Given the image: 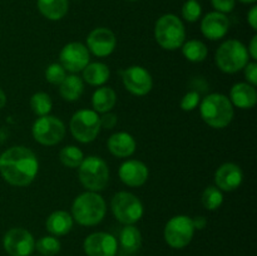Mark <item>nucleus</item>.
Here are the masks:
<instances>
[{
	"mask_svg": "<svg viewBox=\"0 0 257 256\" xmlns=\"http://www.w3.org/2000/svg\"><path fill=\"white\" fill-rule=\"evenodd\" d=\"M130 2H137V0H130Z\"/></svg>",
	"mask_w": 257,
	"mask_h": 256,
	"instance_id": "43",
	"label": "nucleus"
},
{
	"mask_svg": "<svg viewBox=\"0 0 257 256\" xmlns=\"http://www.w3.org/2000/svg\"><path fill=\"white\" fill-rule=\"evenodd\" d=\"M195 233L192 218L178 215L171 218L165 227V240L171 247L182 248L191 242Z\"/></svg>",
	"mask_w": 257,
	"mask_h": 256,
	"instance_id": "10",
	"label": "nucleus"
},
{
	"mask_svg": "<svg viewBox=\"0 0 257 256\" xmlns=\"http://www.w3.org/2000/svg\"><path fill=\"white\" fill-rule=\"evenodd\" d=\"M30 107H32L33 112L37 115H39V117L48 115L53 107L52 98H50L49 94L44 92L35 93L30 98Z\"/></svg>",
	"mask_w": 257,
	"mask_h": 256,
	"instance_id": "29",
	"label": "nucleus"
},
{
	"mask_svg": "<svg viewBox=\"0 0 257 256\" xmlns=\"http://www.w3.org/2000/svg\"><path fill=\"white\" fill-rule=\"evenodd\" d=\"M60 65L72 73L80 72L89 64V50L84 44L73 42L64 45L59 54Z\"/></svg>",
	"mask_w": 257,
	"mask_h": 256,
	"instance_id": "12",
	"label": "nucleus"
},
{
	"mask_svg": "<svg viewBox=\"0 0 257 256\" xmlns=\"http://www.w3.org/2000/svg\"><path fill=\"white\" fill-rule=\"evenodd\" d=\"M240 3H243V4H251V3H255L256 0H238Z\"/></svg>",
	"mask_w": 257,
	"mask_h": 256,
	"instance_id": "42",
	"label": "nucleus"
},
{
	"mask_svg": "<svg viewBox=\"0 0 257 256\" xmlns=\"http://www.w3.org/2000/svg\"><path fill=\"white\" fill-rule=\"evenodd\" d=\"M70 132L78 142H93L100 132L98 113L92 109H80L75 112L70 119Z\"/></svg>",
	"mask_w": 257,
	"mask_h": 256,
	"instance_id": "7",
	"label": "nucleus"
},
{
	"mask_svg": "<svg viewBox=\"0 0 257 256\" xmlns=\"http://www.w3.org/2000/svg\"><path fill=\"white\" fill-rule=\"evenodd\" d=\"M59 85L60 95H62L63 99L68 100V102H74V100L79 99L80 95L83 94V90H84L83 79L74 74L65 77Z\"/></svg>",
	"mask_w": 257,
	"mask_h": 256,
	"instance_id": "25",
	"label": "nucleus"
},
{
	"mask_svg": "<svg viewBox=\"0 0 257 256\" xmlns=\"http://www.w3.org/2000/svg\"><path fill=\"white\" fill-rule=\"evenodd\" d=\"M112 211L114 217L124 225H133L143 216V205L140 198L131 192L120 191L112 198Z\"/></svg>",
	"mask_w": 257,
	"mask_h": 256,
	"instance_id": "8",
	"label": "nucleus"
},
{
	"mask_svg": "<svg viewBox=\"0 0 257 256\" xmlns=\"http://www.w3.org/2000/svg\"><path fill=\"white\" fill-rule=\"evenodd\" d=\"M78 176L87 190L98 192L107 187L109 181V168L100 157L89 156L80 163Z\"/></svg>",
	"mask_w": 257,
	"mask_h": 256,
	"instance_id": "6",
	"label": "nucleus"
},
{
	"mask_svg": "<svg viewBox=\"0 0 257 256\" xmlns=\"http://www.w3.org/2000/svg\"><path fill=\"white\" fill-rule=\"evenodd\" d=\"M5 103H7V95H5V93L0 89V109L4 107Z\"/></svg>",
	"mask_w": 257,
	"mask_h": 256,
	"instance_id": "41",
	"label": "nucleus"
},
{
	"mask_svg": "<svg viewBox=\"0 0 257 256\" xmlns=\"http://www.w3.org/2000/svg\"><path fill=\"white\" fill-rule=\"evenodd\" d=\"M155 38L166 50H176L185 43L186 30L182 20L175 14H165L156 22Z\"/></svg>",
	"mask_w": 257,
	"mask_h": 256,
	"instance_id": "4",
	"label": "nucleus"
},
{
	"mask_svg": "<svg viewBox=\"0 0 257 256\" xmlns=\"http://www.w3.org/2000/svg\"><path fill=\"white\" fill-rule=\"evenodd\" d=\"M202 14V7L197 0H187L182 7V17L186 22H197Z\"/></svg>",
	"mask_w": 257,
	"mask_h": 256,
	"instance_id": "32",
	"label": "nucleus"
},
{
	"mask_svg": "<svg viewBox=\"0 0 257 256\" xmlns=\"http://www.w3.org/2000/svg\"><path fill=\"white\" fill-rule=\"evenodd\" d=\"M211 4L215 8L216 12L226 14L235 9L236 0H211Z\"/></svg>",
	"mask_w": 257,
	"mask_h": 256,
	"instance_id": "35",
	"label": "nucleus"
},
{
	"mask_svg": "<svg viewBox=\"0 0 257 256\" xmlns=\"http://www.w3.org/2000/svg\"><path fill=\"white\" fill-rule=\"evenodd\" d=\"M203 122L212 128H225L233 118V105L226 95L212 93L203 98L200 105Z\"/></svg>",
	"mask_w": 257,
	"mask_h": 256,
	"instance_id": "2",
	"label": "nucleus"
},
{
	"mask_svg": "<svg viewBox=\"0 0 257 256\" xmlns=\"http://www.w3.org/2000/svg\"><path fill=\"white\" fill-rule=\"evenodd\" d=\"M83 248L87 256H115L118 242L110 233L94 232L85 238Z\"/></svg>",
	"mask_w": 257,
	"mask_h": 256,
	"instance_id": "14",
	"label": "nucleus"
},
{
	"mask_svg": "<svg viewBox=\"0 0 257 256\" xmlns=\"http://www.w3.org/2000/svg\"><path fill=\"white\" fill-rule=\"evenodd\" d=\"M67 77V73H65V69L58 63H53L45 70V79L47 82H49L50 84L59 85L60 83L64 80V78Z\"/></svg>",
	"mask_w": 257,
	"mask_h": 256,
	"instance_id": "33",
	"label": "nucleus"
},
{
	"mask_svg": "<svg viewBox=\"0 0 257 256\" xmlns=\"http://www.w3.org/2000/svg\"><path fill=\"white\" fill-rule=\"evenodd\" d=\"M100 120V128H105V130H112L114 128V125L117 124L118 122V117L113 113H104L102 117H99Z\"/></svg>",
	"mask_w": 257,
	"mask_h": 256,
	"instance_id": "37",
	"label": "nucleus"
},
{
	"mask_svg": "<svg viewBox=\"0 0 257 256\" xmlns=\"http://www.w3.org/2000/svg\"><path fill=\"white\" fill-rule=\"evenodd\" d=\"M39 162L32 150L23 146L9 148L0 156V173L8 183L18 187L30 185L37 177Z\"/></svg>",
	"mask_w": 257,
	"mask_h": 256,
	"instance_id": "1",
	"label": "nucleus"
},
{
	"mask_svg": "<svg viewBox=\"0 0 257 256\" xmlns=\"http://www.w3.org/2000/svg\"><path fill=\"white\" fill-rule=\"evenodd\" d=\"M182 54L190 62L200 63L206 59L208 54L207 47L200 40H188L182 44Z\"/></svg>",
	"mask_w": 257,
	"mask_h": 256,
	"instance_id": "27",
	"label": "nucleus"
},
{
	"mask_svg": "<svg viewBox=\"0 0 257 256\" xmlns=\"http://www.w3.org/2000/svg\"><path fill=\"white\" fill-rule=\"evenodd\" d=\"M35 248L43 256H54L59 253L60 242L54 236H44L35 242Z\"/></svg>",
	"mask_w": 257,
	"mask_h": 256,
	"instance_id": "31",
	"label": "nucleus"
},
{
	"mask_svg": "<svg viewBox=\"0 0 257 256\" xmlns=\"http://www.w3.org/2000/svg\"><path fill=\"white\" fill-rule=\"evenodd\" d=\"M215 60L217 67L223 73L232 74L245 68V65L248 63V53L240 40H226L218 47Z\"/></svg>",
	"mask_w": 257,
	"mask_h": 256,
	"instance_id": "5",
	"label": "nucleus"
},
{
	"mask_svg": "<svg viewBox=\"0 0 257 256\" xmlns=\"http://www.w3.org/2000/svg\"><path fill=\"white\" fill-rule=\"evenodd\" d=\"M122 80L125 89L135 95H146L151 92L153 85L150 73L140 65H132L123 70Z\"/></svg>",
	"mask_w": 257,
	"mask_h": 256,
	"instance_id": "13",
	"label": "nucleus"
},
{
	"mask_svg": "<svg viewBox=\"0 0 257 256\" xmlns=\"http://www.w3.org/2000/svg\"><path fill=\"white\" fill-rule=\"evenodd\" d=\"M232 105L241 109H250L257 102V92L255 87L248 83H236L230 92Z\"/></svg>",
	"mask_w": 257,
	"mask_h": 256,
	"instance_id": "19",
	"label": "nucleus"
},
{
	"mask_svg": "<svg viewBox=\"0 0 257 256\" xmlns=\"http://www.w3.org/2000/svg\"><path fill=\"white\" fill-rule=\"evenodd\" d=\"M40 14L49 20H60L69 9L68 0H37Z\"/></svg>",
	"mask_w": 257,
	"mask_h": 256,
	"instance_id": "22",
	"label": "nucleus"
},
{
	"mask_svg": "<svg viewBox=\"0 0 257 256\" xmlns=\"http://www.w3.org/2000/svg\"><path fill=\"white\" fill-rule=\"evenodd\" d=\"M110 70L104 63H90L83 69V79L90 85H103L109 79Z\"/></svg>",
	"mask_w": 257,
	"mask_h": 256,
	"instance_id": "26",
	"label": "nucleus"
},
{
	"mask_svg": "<svg viewBox=\"0 0 257 256\" xmlns=\"http://www.w3.org/2000/svg\"><path fill=\"white\" fill-rule=\"evenodd\" d=\"M3 245L10 256H29L34 251L35 241L29 231L15 227L5 233Z\"/></svg>",
	"mask_w": 257,
	"mask_h": 256,
	"instance_id": "11",
	"label": "nucleus"
},
{
	"mask_svg": "<svg viewBox=\"0 0 257 256\" xmlns=\"http://www.w3.org/2000/svg\"><path fill=\"white\" fill-rule=\"evenodd\" d=\"M247 22L253 30L257 29V7H252L247 13Z\"/></svg>",
	"mask_w": 257,
	"mask_h": 256,
	"instance_id": "38",
	"label": "nucleus"
},
{
	"mask_svg": "<svg viewBox=\"0 0 257 256\" xmlns=\"http://www.w3.org/2000/svg\"><path fill=\"white\" fill-rule=\"evenodd\" d=\"M230 20L225 14L218 12H211L201 22V32L207 39H222L228 32Z\"/></svg>",
	"mask_w": 257,
	"mask_h": 256,
	"instance_id": "16",
	"label": "nucleus"
},
{
	"mask_svg": "<svg viewBox=\"0 0 257 256\" xmlns=\"http://www.w3.org/2000/svg\"><path fill=\"white\" fill-rule=\"evenodd\" d=\"M60 162L69 168L79 167L84 160V155L77 146H65L59 152Z\"/></svg>",
	"mask_w": 257,
	"mask_h": 256,
	"instance_id": "28",
	"label": "nucleus"
},
{
	"mask_svg": "<svg viewBox=\"0 0 257 256\" xmlns=\"http://www.w3.org/2000/svg\"><path fill=\"white\" fill-rule=\"evenodd\" d=\"M202 205L205 208L210 211H215L220 208V206L223 202V195L221 190L216 186H208L202 193Z\"/></svg>",
	"mask_w": 257,
	"mask_h": 256,
	"instance_id": "30",
	"label": "nucleus"
},
{
	"mask_svg": "<svg viewBox=\"0 0 257 256\" xmlns=\"http://www.w3.org/2000/svg\"><path fill=\"white\" fill-rule=\"evenodd\" d=\"M120 181L130 187L145 185L148 178V168L138 160H128L120 165L118 171Z\"/></svg>",
	"mask_w": 257,
	"mask_h": 256,
	"instance_id": "17",
	"label": "nucleus"
},
{
	"mask_svg": "<svg viewBox=\"0 0 257 256\" xmlns=\"http://www.w3.org/2000/svg\"><path fill=\"white\" fill-rule=\"evenodd\" d=\"M117 94L109 87H100L93 93L92 105L97 113H107L114 107Z\"/></svg>",
	"mask_w": 257,
	"mask_h": 256,
	"instance_id": "23",
	"label": "nucleus"
},
{
	"mask_svg": "<svg viewBox=\"0 0 257 256\" xmlns=\"http://www.w3.org/2000/svg\"><path fill=\"white\" fill-rule=\"evenodd\" d=\"M247 53H248V57L252 58L253 60L257 59V35H253L252 39H251Z\"/></svg>",
	"mask_w": 257,
	"mask_h": 256,
	"instance_id": "39",
	"label": "nucleus"
},
{
	"mask_svg": "<svg viewBox=\"0 0 257 256\" xmlns=\"http://www.w3.org/2000/svg\"><path fill=\"white\" fill-rule=\"evenodd\" d=\"M47 230L54 236L67 235L73 227V217L67 211H54L49 217L47 218Z\"/></svg>",
	"mask_w": 257,
	"mask_h": 256,
	"instance_id": "21",
	"label": "nucleus"
},
{
	"mask_svg": "<svg viewBox=\"0 0 257 256\" xmlns=\"http://www.w3.org/2000/svg\"><path fill=\"white\" fill-rule=\"evenodd\" d=\"M34 140L43 146H54L64 138L65 125L59 118L43 115L34 122L32 128Z\"/></svg>",
	"mask_w": 257,
	"mask_h": 256,
	"instance_id": "9",
	"label": "nucleus"
},
{
	"mask_svg": "<svg viewBox=\"0 0 257 256\" xmlns=\"http://www.w3.org/2000/svg\"><path fill=\"white\" fill-rule=\"evenodd\" d=\"M243 173L241 168L235 163H223L222 166L217 168L215 173V182L216 187L222 191H235L236 188L240 187L242 182Z\"/></svg>",
	"mask_w": 257,
	"mask_h": 256,
	"instance_id": "18",
	"label": "nucleus"
},
{
	"mask_svg": "<svg viewBox=\"0 0 257 256\" xmlns=\"http://www.w3.org/2000/svg\"><path fill=\"white\" fill-rule=\"evenodd\" d=\"M105 202L97 192H84L78 196L72 206V217L79 225L94 226L104 218Z\"/></svg>",
	"mask_w": 257,
	"mask_h": 256,
	"instance_id": "3",
	"label": "nucleus"
},
{
	"mask_svg": "<svg viewBox=\"0 0 257 256\" xmlns=\"http://www.w3.org/2000/svg\"><path fill=\"white\" fill-rule=\"evenodd\" d=\"M192 223L195 230H203L207 225V220L205 216H196L195 218H192Z\"/></svg>",
	"mask_w": 257,
	"mask_h": 256,
	"instance_id": "40",
	"label": "nucleus"
},
{
	"mask_svg": "<svg viewBox=\"0 0 257 256\" xmlns=\"http://www.w3.org/2000/svg\"><path fill=\"white\" fill-rule=\"evenodd\" d=\"M115 35L108 28H97L92 30L87 38L88 50L93 53L95 57H108L112 54L115 48Z\"/></svg>",
	"mask_w": 257,
	"mask_h": 256,
	"instance_id": "15",
	"label": "nucleus"
},
{
	"mask_svg": "<svg viewBox=\"0 0 257 256\" xmlns=\"http://www.w3.org/2000/svg\"><path fill=\"white\" fill-rule=\"evenodd\" d=\"M120 247L124 252H137L142 245V235L141 231L133 225H125L119 233Z\"/></svg>",
	"mask_w": 257,
	"mask_h": 256,
	"instance_id": "24",
	"label": "nucleus"
},
{
	"mask_svg": "<svg viewBox=\"0 0 257 256\" xmlns=\"http://www.w3.org/2000/svg\"><path fill=\"white\" fill-rule=\"evenodd\" d=\"M200 93L197 90H190L181 99V108L185 112H191L200 104Z\"/></svg>",
	"mask_w": 257,
	"mask_h": 256,
	"instance_id": "34",
	"label": "nucleus"
},
{
	"mask_svg": "<svg viewBox=\"0 0 257 256\" xmlns=\"http://www.w3.org/2000/svg\"><path fill=\"white\" fill-rule=\"evenodd\" d=\"M107 145L109 152L119 158L130 157L136 151V140L127 132H118L112 135Z\"/></svg>",
	"mask_w": 257,
	"mask_h": 256,
	"instance_id": "20",
	"label": "nucleus"
},
{
	"mask_svg": "<svg viewBox=\"0 0 257 256\" xmlns=\"http://www.w3.org/2000/svg\"><path fill=\"white\" fill-rule=\"evenodd\" d=\"M243 69H245V77H246V79H247L248 84H251L255 87V85L257 84V64L255 62L247 63Z\"/></svg>",
	"mask_w": 257,
	"mask_h": 256,
	"instance_id": "36",
	"label": "nucleus"
}]
</instances>
